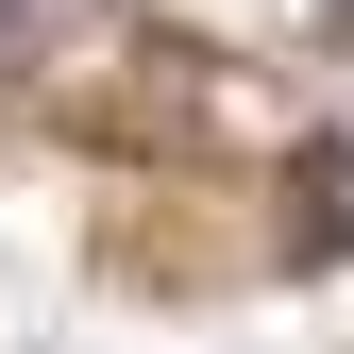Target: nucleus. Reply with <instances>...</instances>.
I'll use <instances>...</instances> for the list:
<instances>
[{"label": "nucleus", "instance_id": "f257e3e1", "mask_svg": "<svg viewBox=\"0 0 354 354\" xmlns=\"http://www.w3.org/2000/svg\"><path fill=\"white\" fill-rule=\"evenodd\" d=\"M0 51H34V0H0Z\"/></svg>", "mask_w": 354, "mask_h": 354}]
</instances>
